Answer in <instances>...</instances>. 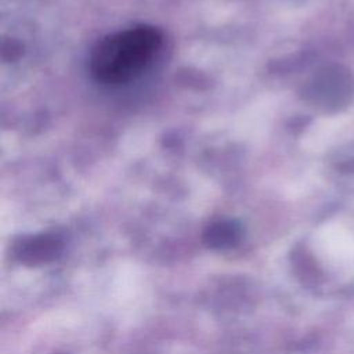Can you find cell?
Wrapping results in <instances>:
<instances>
[{"label":"cell","mask_w":354,"mask_h":354,"mask_svg":"<svg viewBox=\"0 0 354 354\" xmlns=\"http://www.w3.org/2000/svg\"><path fill=\"white\" fill-rule=\"evenodd\" d=\"M241 236V228L232 221H220L212 224L205 232V242L210 248L224 249L234 246Z\"/></svg>","instance_id":"3"},{"label":"cell","mask_w":354,"mask_h":354,"mask_svg":"<svg viewBox=\"0 0 354 354\" xmlns=\"http://www.w3.org/2000/svg\"><path fill=\"white\" fill-rule=\"evenodd\" d=\"M61 242L51 235H40L22 241L15 248V256L25 264H40L58 256Z\"/></svg>","instance_id":"2"},{"label":"cell","mask_w":354,"mask_h":354,"mask_svg":"<svg viewBox=\"0 0 354 354\" xmlns=\"http://www.w3.org/2000/svg\"><path fill=\"white\" fill-rule=\"evenodd\" d=\"M160 43V32L147 25L105 36L91 51V75L102 84L127 83L151 64Z\"/></svg>","instance_id":"1"}]
</instances>
